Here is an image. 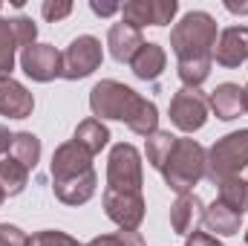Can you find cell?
Masks as SVG:
<instances>
[{"label":"cell","instance_id":"6da1fadb","mask_svg":"<svg viewBox=\"0 0 248 246\" xmlns=\"http://www.w3.org/2000/svg\"><path fill=\"white\" fill-rule=\"evenodd\" d=\"M170 47L179 58V78L185 87L199 90L208 78L214 47H217V20L208 12H187L170 32Z\"/></svg>","mask_w":248,"mask_h":246},{"label":"cell","instance_id":"7a4b0ae2","mask_svg":"<svg viewBox=\"0 0 248 246\" xmlns=\"http://www.w3.org/2000/svg\"><path fill=\"white\" fill-rule=\"evenodd\" d=\"M90 107L95 116H107V119H122L127 122V127L133 133H141V136H150L156 133V122H159V113H156V105L141 99L136 90L124 87L119 81H98L90 93Z\"/></svg>","mask_w":248,"mask_h":246},{"label":"cell","instance_id":"3957f363","mask_svg":"<svg viewBox=\"0 0 248 246\" xmlns=\"http://www.w3.org/2000/svg\"><path fill=\"white\" fill-rule=\"evenodd\" d=\"M162 174L176 194H190V188L205 177V148L193 139H179Z\"/></svg>","mask_w":248,"mask_h":246},{"label":"cell","instance_id":"277c9868","mask_svg":"<svg viewBox=\"0 0 248 246\" xmlns=\"http://www.w3.org/2000/svg\"><path fill=\"white\" fill-rule=\"evenodd\" d=\"M246 165H248V130H237V133L222 136L205 154V174L214 183L237 177Z\"/></svg>","mask_w":248,"mask_h":246},{"label":"cell","instance_id":"5b68a950","mask_svg":"<svg viewBox=\"0 0 248 246\" xmlns=\"http://www.w3.org/2000/svg\"><path fill=\"white\" fill-rule=\"evenodd\" d=\"M101 64V41L93 35H78L61 53V75L69 81L87 78Z\"/></svg>","mask_w":248,"mask_h":246},{"label":"cell","instance_id":"8992f818","mask_svg":"<svg viewBox=\"0 0 248 246\" xmlns=\"http://www.w3.org/2000/svg\"><path fill=\"white\" fill-rule=\"evenodd\" d=\"M107 188L141 191V157L133 145H116L107 162Z\"/></svg>","mask_w":248,"mask_h":246},{"label":"cell","instance_id":"52a82bcc","mask_svg":"<svg viewBox=\"0 0 248 246\" xmlns=\"http://www.w3.org/2000/svg\"><path fill=\"white\" fill-rule=\"evenodd\" d=\"M104 209L113 223H119L127 232H136L139 223L144 220V200L141 191H122V188H107L104 191Z\"/></svg>","mask_w":248,"mask_h":246},{"label":"cell","instance_id":"ba28073f","mask_svg":"<svg viewBox=\"0 0 248 246\" xmlns=\"http://www.w3.org/2000/svg\"><path fill=\"white\" fill-rule=\"evenodd\" d=\"M205 119H208V99L193 87H182L170 102V122L185 133H193L205 124Z\"/></svg>","mask_w":248,"mask_h":246},{"label":"cell","instance_id":"9c48e42d","mask_svg":"<svg viewBox=\"0 0 248 246\" xmlns=\"http://www.w3.org/2000/svg\"><path fill=\"white\" fill-rule=\"evenodd\" d=\"M179 3L176 0H130L122 3L124 23L141 29V26H165L173 20Z\"/></svg>","mask_w":248,"mask_h":246},{"label":"cell","instance_id":"30bf717a","mask_svg":"<svg viewBox=\"0 0 248 246\" xmlns=\"http://www.w3.org/2000/svg\"><path fill=\"white\" fill-rule=\"evenodd\" d=\"M93 154L87 148H81L75 139L61 145L52 157V180L55 183H66V180H75V177H84L93 171Z\"/></svg>","mask_w":248,"mask_h":246},{"label":"cell","instance_id":"8fae6325","mask_svg":"<svg viewBox=\"0 0 248 246\" xmlns=\"http://www.w3.org/2000/svg\"><path fill=\"white\" fill-rule=\"evenodd\" d=\"M20 67L32 81H52L61 75V53L49 44H32L23 50Z\"/></svg>","mask_w":248,"mask_h":246},{"label":"cell","instance_id":"7c38bea8","mask_svg":"<svg viewBox=\"0 0 248 246\" xmlns=\"http://www.w3.org/2000/svg\"><path fill=\"white\" fill-rule=\"evenodd\" d=\"M32 107H35L32 93L12 75H0V113L9 119H26L32 116Z\"/></svg>","mask_w":248,"mask_h":246},{"label":"cell","instance_id":"4fadbf2b","mask_svg":"<svg viewBox=\"0 0 248 246\" xmlns=\"http://www.w3.org/2000/svg\"><path fill=\"white\" fill-rule=\"evenodd\" d=\"M214 58L222 67H240L243 61H248V26L225 29L214 47Z\"/></svg>","mask_w":248,"mask_h":246},{"label":"cell","instance_id":"5bb4252c","mask_svg":"<svg viewBox=\"0 0 248 246\" xmlns=\"http://www.w3.org/2000/svg\"><path fill=\"white\" fill-rule=\"evenodd\" d=\"M107 47H110V53H113V58L122 64H130L136 58V53L144 47V41H141V29H136V26H130V23H113L110 26V35H107Z\"/></svg>","mask_w":248,"mask_h":246},{"label":"cell","instance_id":"9a60e30c","mask_svg":"<svg viewBox=\"0 0 248 246\" xmlns=\"http://www.w3.org/2000/svg\"><path fill=\"white\" fill-rule=\"evenodd\" d=\"M211 107H214V113L219 116V119H237L243 110H246V90L240 87V84H231V81H225V84H219L217 90H214V96H211V102H208Z\"/></svg>","mask_w":248,"mask_h":246},{"label":"cell","instance_id":"2e32d148","mask_svg":"<svg viewBox=\"0 0 248 246\" xmlns=\"http://www.w3.org/2000/svg\"><path fill=\"white\" fill-rule=\"evenodd\" d=\"M202 200L196 194H179V200L170 209V226L176 235H190L196 229V223L202 220Z\"/></svg>","mask_w":248,"mask_h":246},{"label":"cell","instance_id":"e0dca14e","mask_svg":"<svg viewBox=\"0 0 248 246\" xmlns=\"http://www.w3.org/2000/svg\"><path fill=\"white\" fill-rule=\"evenodd\" d=\"M165 64H168V55H165V50L159 44H144L136 53V58L130 61V67L141 81H156L165 72Z\"/></svg>","mask_w":248,"mask_h":246},{"label":"cell","instance_id":"ac0fdd59","mask_svg":"<svg viewBox=\"0 0 248 246\" xmlns=\"http://www.w3.org/2000/svg\"><path fill=\"white\" fill-rule=\"evenodd\" d=\"M55 197L66 203V206H81L87 203L93 194H95V171L84 174V177H75V180H66V183H55Z\"/></svg>","mask_w":248,"mask_h":246},{"label":"cell","instance_id":"d6986e66","mask_svg":"<svg viewBox=\"0 0 248 246\" xmlns=\"http://www.w3.org/2000/svg\"><path fill=\"white\" fill-rule=\"evenodd\" d=\"M202 223L217 235H237L240 232V214H234L231 209H225L222 203H214L211 209H205L202 214Z\"/></svg>","mask_w":248,"mask_h":246},{"label":"cell","instance_id":"ffe728a7","mask_svg":"<svg viewBox=\"0 0 248 246\" xmlns=\"http://www.w3.org/2000/svg\"><path fill=\"white\" fill-rule=\"evenodd\" d=\"M176 142H179V136H173L170 130H156V133H150V136H147V162H150L156 171H162L165 162L170 159Z\"/></svg>","mask_w":248,"mask_h":246},{"label":"cell","instance_id":"44dd1931","mask_svg":"<svg viewBox=\"0 0 248 246\" xmlns=\"http://www.w3.org/2000/svg\"><path fill=\"white\" fill-rule=\"evenodd\" d=\"M72 139L95 157V154L110 142V130L101 124V119H87V122H81L75 127V136H72Z\"/></svg>","mask_w":248,"mask_h":246},{"label":"cell","instance_id":"7402d4cb","mask_svg":"<svg viewBox=\"0 0 248 246\" xmlns=\"http://www.w3.org/2000/svg\"><path fill=\"white\" fill-rule=\"evenodd\" d=\"M217 185H219V203L243 217V211L248 209V183L240 177H228Z\"/></svg>","mask_w":248,"mask_h":246},{"label":"cell","instance_id":"603a6c76","mask_svg":"<svg viewBox=\"0 0 248 246\" xmlns=\"http://www.w3.org/2000/svg\"><path fill=\"white\" fill-rule=\"evenodd\" d=\"M26 180H29V168L26 165H20L15 157H3L0 159V188H3V194H20Z\"/></svg>","mask_w":248,"mask_h":246},{"label":"cell","instance_id":"cb8c5ba5","mask_svg":"<svg viewBox=\"0 0 248 246\" xmlns=\"http://www.w3.org/2000/svg\"><path fill=\"white\" fill-rule=\"evenodd\" d=\"M12 157L26 165V168H35V162L41 159V139L35 133H15L12 136Z\"/></svg>","mask_w":248,"mask_h":246},{"label":"cell","instance_id":"d4e9b609","mask_svg":"<svg viewBox=\"0 0 248 246\" xmlns=\"http://www.w3.org/2000/svg\"><path fill=\"white\" fill-rule=\"evenodd\" d=\"M15 35H12V23L0 18V75H9L15 67Z\"/></svg>","mask_w":248,"mask_h":246},{"label":"cell","instance_id":"484cf974","mask_svg":"<svg viewBox=\"0 0 248 246\" xmlns=\"http://www.w3.org/2000/svg\"><path fill=\"white\" fill-rule=\"evenodd\" d=\"M12 23V35H15V44L17 47H32L35 44V35H38V26L32 23V18H23V15H17V18H12L9 20Z\"/></svg>","mask_w":248,"mask_h":246},{"label":"cell","instance_id":"4316f807","mask_svg":"<svg viewBox=\"0 0 248 246\" xmlns=\"http://www.w3.org/2000/svg\"><path fill=\"white\" fill-rule=\"evenodd\" d=\"M87 246H144V238L139 232H116V235H101V238H93Z\"/></svg>","mask_w":248,"mask_h":246},{"label":"cell","instance_id":"83f0119b","mask_svg":"<svg viewBox=\"0 0 248 246\" xmlns=\"http://www.w3.org/2000/svg\"><path fill=\"white\" fill-rule=\"evenodd\" d=\"M26 246H81V244H78L75 238L63 235V232H52V229H46V232H38V235H32Z\"/></svg>","mask_w":248,"mask_h":246},{"label":"cell","instance_id":"f1b7e54d","mask_svg":"<svg viewBox=\"0 0 248 246\" xmlns=\"http://www.w3.org/2000/svg\"><path fill=\"white\" fill-rule=\"evenodd\" d=\"M69 12H72V3H69V0H44V6H41V15H44L49 23L63 20Z\"/></svg>","mask_w":248,"mask_h":246},{"label":"cell","instance_id":"f546056e","mask_svg":"<svg viewBox=\"0 0 248 246\" xmlns=\"http://www.w3.org/2000/svg\"><path fill=\"white\" fill-rule=\"evenodd\" d=\"M29 238L17 229V226H9V223H0V246H26Z\"/></svg>","mask_w":248,"mask_h":246},{"label":"cell","instance_id":"4dcf8cb0","mask_svg":"<svg viewBox=\"0 0 248 246\" xmlns=\"http://www.w3.org/2000/svg\"><path fill=\"white\" fill-rule=\"evenodd\" d=\"M90 9H93L98 18H110V15H119V12H122V3H98V0H93Z\"/></svg>","mask_w":248,"mask_h":246},{"label":"cell","instance_id":"1f68e13d","mask_svg":"<svg viewBox=\"0 0 248 246\" xmlns=\"http://www.w3.org/2000/svg\"><path fill=\"white\" fill-rule=\"evenodd\" d=\"M187 246H219V241L208 232H190L187 235Z\"/></svg>","mask_w":248,"mask_h":246},{"label":"cell","instance_id":"d6a6232c","mask_svg":"<svg viewBox=\"0 0 248 246\" xmlns=\"http://www.w3.org/2000/svg\"><path fill=\"white\" fill-rule=\"evenodd\" d=\"M9 148H12V133H9V130H6V127L0 124V157H3V154H6Z\"/></svg>","mask_w":248,"mask_h":246},{"label":"cell","instance_id":"836d02e7","mask_svg":"<svg viewBox=\"0 0 248 246\" xmlns=\"http://www.w3.org/2000/svg\"><path fill=\"white\" fill-rule=\"evenodd\" d=\"M225 9L234 12V15H248V3H234V0H225Z\"/></svg>","mask_w":248,"mask_h":246},{"label":"cell","instance_id":"e575fe53","mask_svg":"<svg viewBox=\"0 0 248 246\" xmlns=\"http://www.w3.org/2000/svg\"><path fill=\"white\" fill-rule=\"evenodd\" d=\"M243 90H246V110H248V87H243Z\"/></svg>","mask_w":248,"mask_h":246},{"label":"cell","instance_id":"d590c367","mask_svg":"<svg viewBox=\"0 0 248 246\" xmlns=\"http://www.w3.org/2000/svg\"><path fill=\"white\" fill-rule=\"evenodd\" d=\"M3 197H6V194H3V188H0V203H3Z\"/></svg>","mask_w":248,"mask_h":246},{"label":"cell","instance_id":"8d00e7d4","mask_svg":"<svg viewBox=\"0 0 248 246\" xmlns=\"http://www.w3.org/2000/svg\"><path fill=\"white\" fill-rule=\"evenodd\" d=\"M246 241H248V232H246Z\"/></svg>","mask_w":248,"mask_h":246}]
</instances>
